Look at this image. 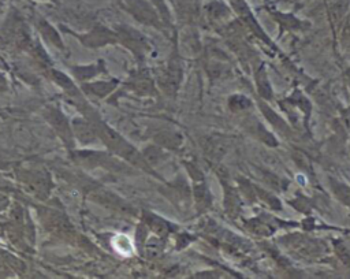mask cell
Here are the masks:
<instances>
[{
	"mask_svg": "<svg viewBox=\"0 0 350 279\" xmlns=\"http://www.w3.org/2000/svg\"><path fill=\"white\" fill-rule=\"evenodd\" d=\"M335 192L338 193V196L342 199V201H345L346 204L350 206V189L349 188H344L342 185H339L338 189H335Z\"/></svg>",
	"mask_w": 350,
	"mask_h": 279,
	"instance_id": "obj_1",
	"label": "cell"
},
{
	"mask_svg": "<svg viewBox=\"0 0 350 279\" xmlns=\"http://www.w3.org/2000/svg\"><path fill=\"white\" fill-rule=\"evenodd\" d=\"M337 250H338V256L342 259V261L350 263V252L345 248L344 245H338V246H337Z\"/></svg>",
	"mask_w": 350,
	"mask_h": 279,
	"instance_id": "obj_2",
	"label": "cell"
},
{
	"mask_svg": "<svg viewBox=\"0 0 350 279\" xmlns=\"http://www.w3.org/2000/svg\"><path fill=\"white\" fill-rule=\"evenodd\" d=\"M345 121H346V123L348 125H350V108H348L346 111H345Z\"/></svg>",
	"mask_w": 350,
	"mask_h": 279,
	"instance_id": "obj_3",
	"label": "cell"
}]
</instances>
